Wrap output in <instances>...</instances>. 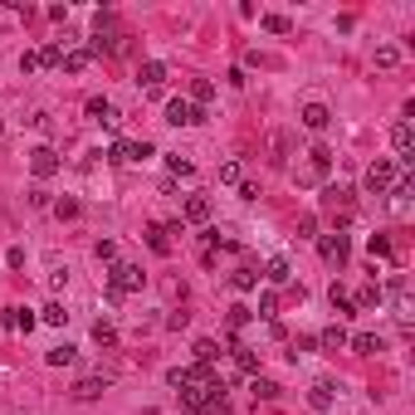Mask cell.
<instances>
[{
	"label": "cell",
	"instance_id": "484cf974",
	"mask_svg": "<svg viewBox=\"0 0 415 415\" xmlns=\"http://www.w3.org/2000/svg\"><path fill=\"white\" fill-rule=\"evenodd\" d=\"M211 98H215V83H211V78H195V83H191V103H195V108H205Z\"/></svg>",
	"mask_w": 415,
	"mask_h": 415
},
{
	"label": "cell",
	"instance_id": "52a82bcc",
	"mask_svg": "<svg viewBox=\"0 0 415 415\" xmlns=\"http://www.w3.org/2000/svg\"><path fill=\"white\" fill-rule=\"evenodd\" d=\"M391 147H396V167H410V157H415V127L405 118L391 127Z\"/></svg>",
	"mask_w": 415,
	"mask_h": 415
},
{
	"label": "cell",
	"instance_id": "8d00e7d4",
	"mask_svg": "<svg viewBox=\"0 0 415 415\" xmlns=\"http://www.w3.org/2000/svg\"><path fill=\"white\" fill-rule=\"evenodd\" d=\"M191 415H235V410H230V401L220 396V401H205V405H200V410H191Z\"/></svg>",
	"mask_w": 415,
	"mask_h": 415
},
{
	"label": "cell",
	"instance_id": "e0dca14e",
	"mask_svg": "<svg viewBox=\"0 0 415 415\" xmlns=\"http://www.w3.org/2000/svg\"><path fill=\"white\" fill-rule=\"evenodd\" d=\"M347 337H352V332H347L342 323H332V328H323V332H318V347H323V352H342V347H347Z\"/></svg>",
	"mask_w": 415,
	"mask_h": 415
},
{
	"label": "cell",
	"instance_id": "4fadbf2b",
	"mask_svg": "<svg viewBox=\"0 0 415 415\" xmlns=\"http://www.w3.org/2000/svg\"><path fill=\"white\" fill-rule=\"evenodd\" d=\"M137 83H142L147 93H157V88L167 83V64H162V59H147V64L137 69Z\"/></svg>",
	"mask_w": 415,
	"mask_h": 415
},
{
	"label": "cell",
	"instance_id": "9c48e42d",
	"mask_svg": "<svg viewBox=\"0 0 415 415\" xmlns=\"http://www.w3.org/2000/svg\"><path fill=\"white\" fill-rule=\"evenodd\" d=\"M211 211H215V205H211V195H186V205H181V220H186V225H205V220H211Z\"/></svg>",
	"mask_w": 415,
	"mask_h": 415
},
{
	"label": "cell",
	"instance_id": "f546056e",
	"mask_svg": "<svg viewBox=\"0 0 415 415\" xmlns=\"http://www.w3.org/2000/svg\"><path fill=\"white\" fill-rule=\"evenodd\" d=\"M249 391H254V401H274V396H279V386H274L269 376H254V381H249Z\"/></svg>",
	"mask_w": 415,
	"mask_h": 415
},
{
	"label": "cell",
	"instance_id": "7402d4cb",
	"mask_svg": "<svg viewBox=\"0 0 415 415\" xmlns=\"http://www.w3.org/2000/svg\"><path fill=\"white\" fill-rule=\"evenodd\" d=\"M332 391H337L332 381H318L313 391H308V405H313V410H332Z\"/></svg>",
	"mask_w": 415,
	"mask_h": 415
},
{
	"label": "cell",
	"instance_id": "d6a6232c",
	"mask_svg": "<svg viewBox=\"0 0 415 415\" xmlns=\"http://www.w3.org/2000/svg\"><path fill=\"white\" fill-rule=\"evenodd\" d=\"M381 298H386V293H381L376 284H367V288H361V293H357V303H352V308H376Z\"/></svg>",
	"mask_w": 415,
	"mask_h": 415
},
{
	"label": "cell",
	"instance_id": "83f0119b",
	"mask_svg": "<svg viewBox=\"0 0 415 415\" xmlns=\"http://www.w3.org/2000/svg\"><path fill=\"white\" fill-rule=\"evenodd\" d=\"M93 342H98V347H118V328L98 318V323H93Z\"/></svg>",
	"mask_w": 415,
	"mask_h": 415
},
{
	"label": "cell",
	"instance_id": "f35d334b",
	"mask_svg": "<svg viewBox=\"0 0 415 415\" xmlns=\"http://www.w3.org/2000/svg\"><path fill=\"white\" fill-rule=\"evenodd\" d=\"M93 254L103 259V264H118V244H113V240H98V244H93Z\"/></svg>",
	"mask_w": 415,
	"mask_h": 415
},
{
	"label": "cell",
	"instance_id": "5bb4252c",
	"mask_svg": "<svg viewBox=\"0 0 415 415\" xmlns=\"http://www.w3.org/2000/svg\"><path fill=\"white\" fill-rule=\"evenodd\" d=\"M259 279H269L274 288H288V284H293V269H288V259H284V254H274L269 264H264V274H259Z\"/></svg>",
	"mask_w": 415,
	"mask_h": 415
},
{
	"label": "cell",
	"instance_id": "bcb514c9",
	"mask_svg": "<svg viewBox=\"0 0 415 415\" xmlns=\"http://www.w3.org/2000/svg\"><path fill=\"white\" fill-rule=\"evenodd\" d=\"M0 132H6V127H0Z\"/></svg>",
	"mask_w": 415,
	"mask_h": 415
},
{
	"label": "cell",
	"instance_id": "7a4b0ae2",
	"mask_svg": "<svg viewBox=\"0 0 415 415\" xmlns=\"http://www.w3.org/2000/svg\"><path fill=\"white\" fill-rule=\"evenodd\" d=\"M381 293H391L396 323H401V328H410V323H415V298H410V284H405V274H391V284H386Z\"/></svg>",
	"mask_w": 415,
	"mask_h": 415
},
{
	"label": "cell",
	"instance_id": "4dcf8cb0",
	"mask_svg": "<svg viewBox=\"0 0 415 415\" xmlns=\"http://www.w3.org/2000/svg\"><path fill=\"white\" fill-rule=\"evenodd\" d=\"M259 318H269V323L279 318V293H274V288H269V293H259Z\"/></svg>",
	"mask_w": 415,
	"mask_h": 415
},
{
	"label": "cell",
	"instance_id": "e575fe53",
	"mask_svg": "<svg viewBox=\"0 0 415 415\" xmlns=\"http://www.w3.org/2000/svg\"><path fill=\"white\" fill-rule=\"evenodd\" d=\"M396 64H401V49L381 44V49H376V69H396Z\"/></svg>",
	"mask_w": 415,
	"mask_h": 415
},
{
	"label": "cell",
	"instance_id": "603a6c76",
	"mask_svg": "<svg viewBox=\"0 0 415 415\" xmlns=\"http://www.w3.org/2000/svg\"><path fill=\"white\" fill-rule=\"evenodd\" d=\"M88 64H93L88 49H64V74H83Z\"/></svg>",
	"mask_w": 415,
	"mask_h": 415
},
{
	"label": "cell",
	"instance_id": "44dd1931",
	"mask_svg": "<svg viewBox=\"0 0 415 415\" xmlns=\"http://www.w3.org/2000/svg\"><path fill=\"white\" fill-rule=\"evenodd\" d=\"M39 323H49V328H64V323H69V308H64L59 298H54V303H44V308H39Z\"/></svg>",
	"mask_w": 415,
	"mask_h": 415
},
{
	"label": "cell",
	"instance_id": "2e32d148",
	"mask_svg": "<svg viewBox=\"0 0 415 415\" xmlns=\"http://www.w3.org/2000/svg\"><path fill=\"white\" fill-rule=\"evenodd\" d=\"M108 381H113V376H83V381H74V396H78V401H98L103 391H108Z\"/></svg>",
	"mask_w": 415,
	"mask_h": 415
},
{
	"label": "cell",
	"instance_id": "f1b7e54d",
	"mask_svg": "<svg viewBox=\"0 0 415 415\" xmlns=\"http://www.w3.org/2000/svg\"><path fill=\"white\" fill-rule=\"evenodd\" d=\"M230 284H235L240 293H254V288H259V274H254V269H235V274H230Z\"/></svg>",
	"mask_w": 415,
	"mask_h": 415
},
{
	"label": "cell",
	"instance_id": "3957f363",
	"mask_svg": "<svg viewBox=\"0 0 415 415\" xmlns=\"http://www.w3.org/2000/svg\"><path fill=\"white\" fill-rule=\"evenodd\" d=\"M318 254H323V264H328V269H347V259H352V240H347L342 230L318 235Z\"/></svg>",
	"mask_w": 415,
	"mask_h": 415
},
{
	"label": "cell",
	"instance_id": "d590c367",
	"mask_svg": "<svg viewBox=\"0 0 415 415\" xmlns=\"http://www.w3.org/2000/svg\"><path fill=\"white\" fill-rule=\"evenodd\" d=\"M108 162H118V167H127V162H137V157H132V142H113V151H108Z\"/></svg>",
	"mask_w": 415,
	"mask_h": 415
},
{
	"label": "cell",
	"instance_id": "d4e9b609",
	"mask_svg": "<svg viewBox=\"0 0 415 415\" xmlns=\"http://www.w3.org/2000/svg\"><path fill=\"white\" fill-rule=\"evenodd\" d=\"M34 59H39L44 69H59V64H64V44H44V49H34Z\"/></svg>",
	"mask_w": 415,
	"mask_h": 415
},
{
	"label": "cell",
	"instance_id": "6da1fadb",
	"mask_svg": "<svg viewBox=\"0 0 415 415\" xmlns=\"http://www.w3.org/2000/svg\"><path fill=\"white\" fill-rule=\"evenodd\" d=\"M401 171H405V167H396V157H376V162L367 167V176H361V186H367L372 195H386V191L401 181Z\"/></svg>",
	"mask_w": 415,
	"mask_h": 415
},
{
	"label": "cell",
	"instance_id": "ba28073f",
	"mask_svg": "<svg viewBox=\"0 0 415 415\" xmlns=\"http://www.w3.org/2000/svg\"><path fill=\"white\" fill-rule=\"evenodd\" d=\"M30 171H34V181H49V176L59 171V151L54 147H34L30 151Z\"/></svg>",
	"mask_w": 415,
	"mask_h": 415
},
{
	"label": "cell",
	"instance_id": "7bdbcfd3",
	"mask_svg": "<svg viewBox=\"0 0 415 415\" xmlns=\"http://www.w3.org/2000/svg\"><path fill=\"white\" fill-rule=\"evenodd\" d=\"M167 167H171V176H191V162L186 157H167Z\"/></svg>",
	"mask_w": 415,
	"mask_h": 415
},
{
	"label": "cell",
	"instance_id": "836d02e7",
	"mask_svg": "<svg viewBox=\"0 0 415 415\" xmlns=\"http://www.w3.org/2000/svg\"><path fill=\"white\" fill-rule=\"evenodd\" d=\"M367 249H372V259H391V235H372Z\"/></svg>",
	"mask_w": 415,
	"mask_h": 415
},
{
	"label": "cell",
	"instance_id": "5b68a950",
	"mask_svg": "<svg viewBox=\"0 0 415 415\" xmlns=\"http://www.w3.org/2000/svg\"><path fill=\"white\" fill-rule=\"evenodd\" d=\"M167 123L171 127H195V123H205V108H195L191 98H171L167 103Z\"/></svg>",
	"mask_w": 415,
	"mask_h": 415
},
{
	"label": "cell",
	"instance_id": "30bf717a",
	"mask_svg": "<svg viewBox=\"0 0 415 415\" xmlns=\"http://www.w3.org/2000/svg\"><path fill=\"white\" fill-rule=\"evenodd\" d=\"M83 108H88V118H93V123H103V127H118V108H113V103L103 98V93H93V98L83 103Z\"/></svg>",
	"mask_w": 415,
	"mask_h": 415
},
{
	"label": "cell",
	"instance_id": "d6986e66",
	"mask_svg": "<svg viewBox=\"0 0 415 415\" xmlns=\"http://www.w3.org/2000/svg\"><path fill=\"white\" fill-rule=\"evenodd\" d=\"M44 361H49V367H74V361H78V347L59 342V347H49V352H44Z\"/></svg>",
	"mask_w": 415,
	"mask_h": 415
},
{
	"label": "cell",
	"instance_id": "ac0fdd59",
	"mask_svg": "<svg viewBox=\"0 0 415 415\" xmlns=\"http://www.w3.org/2000/svg\"><path fill=\"white\" fill-rule=\"evenodd\" d=\"M191 352H195V367H215L220 361V342H211V337H200Z\"/></svg>",
	"mask_w": 415,
	"mask_h": 415
},
{
	"label": "cell",
	"instance_id": "4316f807",
	"mask_svg": "<svg viewBox=\"0 0 415 415\" xmlns=\"http://www.w3.org/2000/svg\"><path fill=\"white\" fill-rule=\"evenodd\" d=\"M147 244H151V254H171V240L162 225H147Z\"/></svg>",
	"mask_w": 415,
	"mask_h": 415
},
{
	"label": "cell",
	"instance_id": "74e56055",
	"mask_svg": "<svg viewBox=\"0 0 415 415\" xmlns=\"http://www.w3.org/2000/svg\"><path fill=\"white\" fill-rule=\"evenodd\" d=\"M259 25H264L269 34H288V30H293V25H288L284 15H259Z\"/></svg>",
	"mask_w": 415,
	"mask_h": 415
},
{
	"label": "cell",
	"instance_id": "cb8c5ba5",
	"mask_svg": "<svg viewBox=\"0 0 415 415\" xmlns=\"http://www.w3.org/2000/svg\"><path fill=\"white\" fill-rule=\"evenodd\" d=\"M328 298H332V313H337V318H352V313H357V308H352V298H347V288H342V284H332V288H328Z\"/></svg>",
	"mask_w": 415,
	"mask_h": 415
},
{
	"label": "cell",
	"instance_id": "1f68e13d",
	"mask_svg": "<svg viewBox=\"0 0 415 415\" xmlns=\"http://www.w3.org/2000/svg\"><path fill=\"white\" fill-rule=\"evenodd\" d=\"M220 186H244V167L240 162H225L220 167Z\"/></svg>",
	"mask_w": 415,
	"mask_h": 415
},
{
	"label": "cell",
	"instance_id": "b9f144b4",
	"mask_svg": "<svg viewBox=\"0 0 415 415\" xmlns=\"http://www.w3.org/2000/svg\"><path fill=\"white\" fill-rule=\"evenodd\" d=\"M298 235H303V240H318V215H303V220H298Z\"/></svg>",
	"mask_w": 415,
	"mask_h": 415
},
{
	"label": "cell",
	"instance_id": "277c9868",
	"mask_svg": "<svg viewBox=\"0 0 415 415\" xmlns=\"http://www.w3.org/2000/svg\"><path fill=\"white\" fill-rule=\"evenodd\" d=\"M142 284H147V274H142L137 264H123V259H118V264L108 269V288H113V293H123V298H127V293H137Z\"/></svg>",
	"mask_w": 415,
	"mask_h": 415
},
{
	"label": "cell",
	"instance_id": "9a60e30c",
	"mask_svg": "<svg viewBox=\"0 0 415 415\" xmlns=\"http://www.w3.org/2000/svg\"><path fill=\"white\" fill-rule=\"evenodd\" d=\"M39 318L30 313V308H6V313H0V328H10V332H30Z\"/></svg>",
	"mask_w": 415,
	"mask_h": 415
},
{
	"label": "cell",
	"instance_id": "8fae6325",
	"mask_svg": "<svg viewBox=\"0 0 415 415\" xmlns=\"http://www.w3.org/2000/svg\"><path fill=\"white\" fill-rule=\"evenodd\" d=\"M347 347H352L357 357H376V352H386V337H381V332H352Z\"/></svg>",
	"mask_w": 415,
	"mask_h": 415
},
{
	"label": "cell",
	"instance_id": "ab89813d",
	"mask_svg": "<svg viewBox=\"0 0 415 415\" xmlns=\"http://www.w3.org/2000/svg\"><path fill=\"white\" fill-rule=\"evenodd\" d=\"M249 318H254V313H249V308H244V303H235V308H230V328H235V332H240V328H244Z\"/></svg>",
	"mask_w": 415,
	"mask_h": 415
},
{
	"label": "cell",
	"instance_id": "f6af8a7d",
	"mask_svg": "<svg viewBox=\"0 0 415 415\" xmlns=\"http://www.w3.org/2000/svg\"><path fill=\"white\" fill-rule=\"evenodd\" d=\"M6 264L10 269H25V249H6Z\"/></svg>",
	"mask_w": 415,
	"mask_h": 415
},
{
	"label": "cell",
	"instance_id": "8992f818",
	"mask_svg": "<svg viewBox=\"0 0 415 415\" xmlns=\"http://www.w3.org/2000/svg\"><path fill=\"white\" fill-rule=\"evenodd\" d=\"M328 171H332V147H323V142H318L313 151H308V167L298 171V181H303V186H308V181H323Z\"/></svg>",
	"mask_w": 415,
	"mask_h": 415
},
{
	"label": "cell",
	"instance_id": "ee69618b",
	"mask_svg": "<svg viewBox=\"0 0 415 415\" xmlns=\"http://www.w3.org/2000/svg\"><path fill=\"white\" fill-rule=\"evenodd\" d=\"M39 69V59H34V49H25V54H20V74H34Z\"/></svg>",
	"mask_w": 415,
	"mask_h": 415
},
{
	"label": "cell",
	"instance_id": "ffe728a7",
	"mask_svg": "<svg viewBox=\"0 0 415 415\" xmlns=\"http://www.w3.org/2000/svg\"><path fill=\"white\" fill-rule=\"evenodd\" d=\"M230 352H235V367H240V372H244V376H259V357H254V352H249V347H244V342H235V347H230Z\"/></svg>",
	"mask_w": 415,
	"mask_h": 415
},
{
	"label": "cell",
	"instance_id": "60d3db41",
	"mask_svg": "<svg viewBox=\"0 0 415 415\" xmlns=\"http://www.w3.org/2000/svg\"><path fill=\"white\" fill-rule=\"evenodd\" d=\"M54 215H59V220H74V215H78V200H54Z\"/></svg>",
	"mask_w": 415,
	"mask_h": 415
},
{
	"label": "cell",
	"instance_id": "7c38bea8",
	"mask_svg": "<svg viewBox=\"0 0 415 415\" xmlns=\"http://www.w3.org/2000/svg\"><path fill=\"white\" fill-rule=\"evenodd\" d=\"M303 127H313V132H328V123H332V108L328 103H303Z\"/></svg>",
	"mask_w": 415,
	"mask_h": 415
}]
</instances>
